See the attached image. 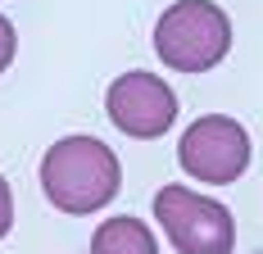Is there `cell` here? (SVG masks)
I'll return each mask as SVG.
<instances>
[{"label":"cell","mask_w":263,"mask_h":254,"mask_svg":"<svg viewBox=\"0 0 263 254\" xmlns=\"http://www.w3.org/2000/svg\"><path fill=\"white\" fill-rule=\"evenodd\" d=\"M123 186L118 154L96 136H64L41 159V191L64 213H96Z\"/></svg>","instance_id":"obj_1"},{"label":"cell","mask_w":263,"mask_h":254,"mask_svg":"<svg viewBox=\"0 0 263 254\" xmlns=\"http://www.w3.org/2000/svg\"><path fill=\"white\" fill-rule=\"evenodd\" d=\"M232 50V19L213 0H177L155 23V55L177 73H204Z\"/></svg>","instance_id":"obj_2"},{"label":"cell","mask_w":263,"mask_h":254,"mask_svg":"<svg viewBox=\"0 0 263 254\" xmlns=\"http://www.w3.org/2000/svg\"><path fill=\"white\" fill-rule=\"evenodd\" d=\"M155 218L177 254H232L236 250V223L232 213L209 195H195L186 186H159Z\"/></svg>","instance_id":"obj_3"},{"label":"cell","mask_w":263,"mask_h":254,"mask_svg":"<svg viewBox=\"0 0 263 254\" xmlns=\"http://www.w3.org/2000/svg\"><path fill=\"white\" fill-rule=\"evenodd\" d=\"M177 164L195 182L227 186V182H236L250 168V132L236 118H227V114H204V118H195L182 132Z\"/></svg>","instance_id":"obj_4"},{"label":"cell","mask_w":263,"mask_h":254,"mask_svg":"<svg viewBox=\"0 0 263 254\" xmlns=\"http://www.w3.org/2000/svg\"><path fill=\"white\" fill-rule=\"evenodd\" d=\"M105 114L118 132H127L136 141H155L177 118V96L155 73H123V77L109 82Z\"/></svg>","instance_id":"obj_5"},{"label":"cell","mask_w":263,"mask_h":254,"mask_svg":"<svg viewBox=\"0 0 263 254\" xmlns=\"http://www.w3.org/2000/svg\"><path fill=\"white\" fill-rule=\"evenodd\" d=\"M91 254H159V241H155V231L145 227L141 218L118 213V218H109V223L96 227Z\"/></svg>","instance_id":"obj_6"},{"label":"cell","mask_w":263,"mask_h":254,"mask_svg":"<svg viewBox=\"0 0 263 254\" xmlns=\"http://www.w3.org/2000/svg\"><path fill=\"white\" fill-rule=\"evenodd\" d=\"M14 50H18V32H14V23L0 14V73L14 64Z\"/></svg>","instance_id":"obj_7"},{"label":"cell","mask_w":263,"mask_h":254,"mask_svg":"<svg viewBox=\"0 0 263 254\" xmlns=\"http://www.w3.org/2000/svg\"><path fill=\"white\" fill-rule=\"evenodd\" d=\"M9 227H14V191L0 177V236H9Z\"/></svg>","instance_id":"obj_8"}]
</instances>
